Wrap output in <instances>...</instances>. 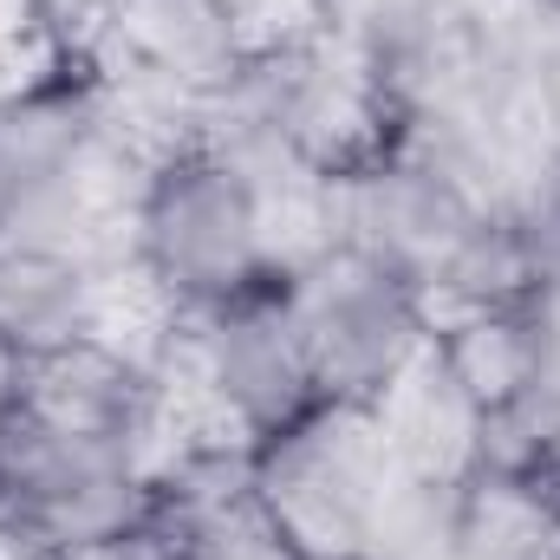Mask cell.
<instances>
[{
  "mask_svg": "<svg viewBox=\"0 0 560 560\" xmlns=\"http://www.w3.org/2000/svg\"><path fill=\"white\" fill-rule=\"evenodd\" d=\"M535 300H541V319H548V352H555V378H560V280L535 287Z\"/></svg>",
  "mask_w": 560,
  "mask_h": 560,
  "instance_id": "16",
  "label": "cell"
},
{
  "mask_svg": "<svg viewBox=\"0 0 560 560\" xmlns=\"http://www.w3.org/2000/svg\"><path fill=\"white\" fill-rule=\"evenodd\" d=\"M450 548L463 560H560V489L476 469L450 489Z\"/></svg>",
  "mask_w": 560,
  "mask_h": 560,
  "instance_id": "12",
  "label": "cell"
},
{
  "mask_svg": "<svg viewBox=\"0 0 560 560\" xmlns=\"http://www.w3.org/2000/svg\"><path fill=\"white\" fill-rule=\"evenodd\" d=\"M0 560H7V555H0Z\"/></svg>",
  "mask_w": 560,
  "mask_h": 560,
  "instance_id": "18",
  "label": "cell"
},
{
  "mask_svg": "<svg viewBox=\"0 0 560 560\" xmlns=\"http://www.w3.org/2000/svg\"><path fill=\"white\" fill-rule=\"evenodd\" d=\"M92 560H202V555H196V535L150 495V509H143L118 541H105Z\"/></svg>",
  "mask_w": 560,
  "mask_h": 560,
  "instance_id": "14",
  "label": "cell"
},
{
  "mask_svg": "<svg viewBox=\"0 0 560 560\" xmlns=\"http://www.w3.org/2000/svg\"><path fill=\"white\" fill-rule=\"evenodd\" d=\"M209 131L268 143L300 170L346 183L405 143V98L365 39L319 20L268 52L242 59L235 85L209 105Z\"/></svg>",
  "mask_w": 560,
  "mask_h": 560,
  "instance_id": "4",
  "label": "cell"
},
{
  "mask_svg": "<svg viewBox=\"0 0 560 560\" xmlns=\"http://www.w3.org/2000/svg\"><path fill=\"white\" fill-rule=\"evenodd\" d=\"M339 242L405 280L430 319L450 306L535 293L515 229L463 176L411 143L339 183Z\"/></svg>",
  "mask_w": 560,
  "mask_h": 560,
  "instance_id": "3",
  "label": "cell"
},
{
  "mask_svg": "<svg viewBox=\"0 0 560 560\" xmlns=\"http://www.w3.org/2000/svg\"><path fill=\"white\" fill-rule=\"evenodd\" d=\"M306 372L332 405H378L385 385L430 346V306L378 261L332 242L280 280Z\"/></svg>",
  "mask_w": 560,
  "mask_h": 560,
  "instance_id": "8",
  "label": "cell"
},
{
  "mask_svg": "<svg viewBox=\"0 0 560 560\" xmlns=\"http://www.w3.org/2000/svg\"><path fill=\"white\" fill-rule=\"evenodd\" d=\"M143 176L112 125L98 66H39L0 85V235L131 268Z\"/></svg>",
  "mask_w": 560,
  "mask_h": 560,
  "instance_id": "1",
  "label": "cell"
},
{
  "mask_svg": "<svg viewBox=\"0 0 560 560\" xmlns=\"http://www.w3.org/2000/svg\"><path fill=\"white\" fill-rule=\"evenodd\" d=\"M150 509V469L20 411L0 443V555L92 560Z\"/></svg>",
  "mask_w": 560,
  "mask_h": 560,
  "instance_id": "7",
  "label": "cell"
},
{
  "mask_svg": "<svg viewBox=\"0 0 560 560\" xmlns=\"http://www.w3.org/2000/svg\"><path fill=\"white\" fill-rule=\"evenodd\" d=\"M26 418L72 436V443L131 456L143 469H156V456L170 450L156 359L112 332H92V339L26 359Z\"/></svg>",
  "mask_w": 560,
  "mask_h": 560,
  "instance_id": "9",
  "label": "cell"
},
{
  "mask_svg": "<svg viewBox=\"0 0 560 560\" xmlns=\"http://www.w3.org/2000/svg\"><path fill=\"white\" fill-rule=\"evenodd\" d=\"M215 7H222V20L235 26L242 59L268 52V46L306 33V26H319V0H215Z\"/></svg>",
  "mask_w": 560,
  "mask_h": 560,
  "instance_id": "13",
  "label": "cell"
},
{
  "mask_svg": "<svg viewBox=\"0 0 560 560\" xmlns=\"http://www.w3.org/2000/svg\"><path fill=\"white\" fill-rule=\"evenodd\" d=\"M372 418L385 430L398 469L423 489H456V482H469L482 469V411L469 405V392L456 385V372L443 365L436 346H423L418 359L385 385Z\"/></svg>",
  "mask_w": 560,
  "mask_h": 560,
  "instance_id": "11",
  "label": "cell"
},
{
  "mask_svg": "<svg viewBox=\"0 0 560 560\" xmlns=\"http://www.w3.org/2000/svg\"><path fill=\"white\" fill-rule=\"evenodd\" d=\"M156 378L170 411V450L183 443L255 450L319 405L280 287H261L209 313H170L156 339Z\"/></svg>",
  "mask_w": 560,
  "mask_h": 560,
  "instance_id": "6",
  "label": "cell"
},
{
  "mask_svg": "<svg viewBox=\"0 0 560 560\" xmlns=\"http://www.w3.org/2000/svg\"><path fill=\"white\" fill-rule=\"evenodd\" d=\"M430 346L443 352V365L456 372V385L469 392V405L482 411V423L515 411L541 385H555L548 319H541V300L535 293L450 306V313L430 319Z\"/></svg>",
  "mask_w": 560,
  "mask_h": 560,
  "instance_id": "10",
  "label": "cell"
},
{
  "mask_svg": "<svg viewBox=\"0 0 560 560\" xmlns=\"http://www.w3.org/2000/svg\"><path fill=\"white\" fill-rule=\"evenodd\" d=\"M20 411H26V352L0 346V443L20 423Z\"/></svg>",
  "mask_w": 560,
  "mask_h": 560,
  "instance_id": "15",
  "label": "cell"
},
{
  "mask_svg": "<svg viewBox=\"0 0 560 560\" xmlns=\"http://www.w3.org/2000/svg\"><path fill=\"white\" fill-rule=\"evenodd\" d=\"M405 560H463L456 548H450V522H443V535H430V541H423V548H411Z\"/></svg>",
  "mask_w": 560,
  "mask_h": 560,
  "instance_id": "17",
  "label": "cell"
},
{
  "mask_svg": "<svg viewBox=\"0 0 560 560\" xmlns=\"http://www.w3.org/2000/svg\"><path fill=\"white\" fill-rule=\"evenodd\" d=\"M248 495L300 560H405L450 522V489L398 469L372 405H332L248 450Z\"/></svg>",
  "mask_w": 560,
  "mask_h": 560,
  "instance_id": "2",
  "label": "cell"
},
{
  "mask_svg": "<svg viewBox=\"0 0 560 560\" xmlns=\"http://www.w3.org/2000/svg\"><path fill=\"white\" fill-rule=\"evenodd\" d=\"M131 275L163 313H209L280 287L268 196L248 150L202 138L143 176L131 209Z\"/></svg>",
  "mask_w": 560,
  "mask_h": 560,
  "instance_id": "5",
  "label": "cell"
}]
</instances>
